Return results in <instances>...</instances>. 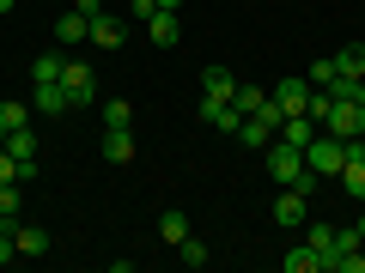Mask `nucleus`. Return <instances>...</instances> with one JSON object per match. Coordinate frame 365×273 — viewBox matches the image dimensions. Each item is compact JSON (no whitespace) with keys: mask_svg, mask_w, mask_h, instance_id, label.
I'll use <instances>...</instances> for the list:
<instances>
[{"mask_svg":"<svg viewBox=\"0 0 365 273\" xmlns=\"http://www.w3.org/2000/svg\"><path fill=\"white\" fill-rule=\"evenodd\" d=\"M37 176V164H19L13 152H0V182H31Z\"/></svg>","mask_w":365,"mask_h":273,"instance_id":"393cba45","label":"nucleus"},{"mask_svg":"<svg viewBox=\"0 0 365 273\" xmlns=\"http://www.w3.org/2000/svg\"><path fill=\"white\" fill-rule=\"evenodd\" d=\"M304 243L323 255V273H335V225L329 219H304Z\"/></svg>","mask_w":365,"mask_h":273,"instance_id":"1a4fd4ad","label":"nucleus"},{"mask_svg":"<svg viewBox=\"0 0 365 273\" xmlns=\"http://www.w3.org/2000/svg\"><path fill=\"white\" fill-rule=\"evenodd\" d=\"M280 267H287V273H323V255H317L311 243H292L287 255H280Z\"/></svg>","mask_w":365,"mask_h":273,"instance_id":"2eb2a0df","label":"nucleus"},{"mask_svg":"<svg viewBox=\"0 0 365 273\" xmlns=\"http://www.w3.org/2000/svg\"><path fill=\"white\" fill-rule=\"evenodd\" d=\"M0 13H13V0H0Z\"/></svg>","mask_w":365,"mask_h":273,"instance_id":"f704fd0d","label":"nucleus"},{"mask_svg":"<svg viewBox=\"0 0 365 273\" xmlns=\"http://www.w3.org/2000/svg\"><path fill=\"white\" fill-rule=\"evenodd\" d=\"M201 122H207V128H220V134H237V109H232V97H207V91H201Z\"/></svg>","mask_w":365,"mask_h":273,"instance_id":"0eeeda50","label":"nucleus"},{"mask_svg":"<svg viewBox=\"0 0 365 273\" xmlns=\"http://www.w3.org/2000/svg\"><path fill=\"white\" fill-rule=\"evenodd\" d=\"M335 273H365V249H353V255L335 261Z\"/></svg>","mask_w":365,"mask_h":273,"instance_id":"c85d7f7f","label":"nucleus"},{"mask_svg":"<svg viewBox=\"0 0 365 273\" xmlns=\"http://www.w3.org/2000/svg\"><path fill=\"white\" fill-rule=\"evenodd\" d=\"M262 164H268L274 188H304V195H317V182H323V176H311V170H304V152H299V146H287L280 134L262 146Z\"/></svg>","mask_w":365,"mask_h":273,"instance_id":"f257e3e1","label":"nucleus"},{"mask_svg":"<svg viewBox=\"0 0 365 273\" xmlns=\"http://www.w3.org/2000/svg\"><path fill=\"white\" fill-rule=\"evenodd\" d=\"M13 261H19V249H13V231L0 225V267H13Z\"/></svg>","mask_w":365,"mask_h":273,"instance_id":"c756f323","label":"nucleus"},{"mask_svg":"<svg viewBox=\"0 0 365 273\" xmlns=\"http://www.w3.org/2000/svg\"><path fill=\"white\" fill-rule=\"evenodd\" d=\"M37 109H43V116H67V109H73L61 79H55V85H37Z\"/></svg>","mask_w":365,"mask_h":273,"instance_id":"6ab92c4d","label":"nucleus"},{"mask_svg":"<svg viewBox=\"0 0 365 273\" xmlns=\"http://www.w3.org/2000/svg\"><path fill=\"white\" fill-rule=\"evenodd\" d=\"M146 37H153L158 49H177V43H182V18L177 13H153V18H146Z\"/></svg>","mask_w":365,"mask_h":273,"instance_id":"9d476101","label":"nucleus"},{"mask_svg":"<svg viewBox=\"0 0 365 273\" xmlns=\"http://www.w3.org/2000/svg\"><path fill=\"white\" fill-rule=\"evenodd\" d=\"M359 134H365V104H359Z\"/></svg>","mask_w":365,"mask_h":273,"instance_id":"72a5a7b5","label":"nucleus"},{"mask_svg":"<svg viewBox=\"0 0 365 273\" xmlns=\"http://www.w3.org/2000/svg\"><path fill=\"white\" fill-rule=\"evenodd\" d=\"M177 249H182V267H207V261H213V249H207V243H201V237H195V231L182 237V243H177Z\"/></svg>","mask_w":365,"mask_h":273,"instance_id":"5701e85b","label":"nucleus"},{"mask_svg":"<svg viewBox=\"0 0 365 273\" xmlns=\"http://www.w3.org/2000/svg\"><path fill=\"white\" fill-rule=\"evenodd\" d=\"M19 213H25V207H19V182H0V225L19 219Z\"/></svg>","mask_w":365,"mask_h":273,"instance_id":"bb28decb","label":"nucleus"},{"mask_svg":"<svg viewBox=\"0 0 365 273\" xmlns=\"http://www.w3.org/2000/svg\"><path fill=\"white\" fill-rule=\"evenodd\" d=\"M128 13H134V18H140V25H146V18H153V13H158V0H134Z\"/></svg>","mask_w":365,"mask_h":273,"instance_id":"7c9ffc66","label":"nucleus"},{"mask_svg":"<svg viewBox=\"0 0 365 273\" xmlns=\"http://www.w3.org/2000/svg\"><path fill=\"white\" fill-rule=\"evenodd\" d=\"M317 134H323V128H317V116H304V109H299V116H287V122H280V140H287V146H299V152H304V146L317 140Z\"/></svg>","mask_w":365,"mask_h":273,"instance_id":"9b49d317","label":"nucleus"},{"mask_svg":"<svg viewBox=\"0 0 365 273\" xmlns=\"http://www.w3.org/2000/svg\"><path fill=\"white\" fill-rule=\"evenodd\" d=\"M323 134L353 140V134H359V104H341V97H329V109H323Z\"/></svg>","mask_w":365,"mask_h":273,"instance_id":"423d86ee","label":"nucleus"},{"mask_svg":"<svg viewBox=\"0 0 365 273\" xmlns=\"http://www.w3.org/2000/svg\"><path fill=\"white\" fill-rule=\"evenodd\" d=\"M158 237H165V243H170V249H177V243H182V237H189V219H182V207H170V213H165V219H158Z\"/></svg>","mask_w":365,"mask_h":273,"instance_id":"4be33fe9","label":"nucleus"},{"mask_svg":"<svg viewBox=\"0 0 365 273\" xmlns=\"http://www.w3.org/2000/svg\"><path fill=\"white\" fill-rule=\"evenodd\" d=\"M25 122H31V109H25V104H0V128H6V134L25 128Z\"/></svg>","mask_w":365,"mask_h":273,"instance_id":"cd10ccee","label":"nucleus"},{"mask_svg":"<svg viewBox=\"0 0 365 273\" xmlns=\"http://www.w3.org/2000/svg\"><path fill=\"white\" fill-rule=\"evenodd\" d=\"M6 231H13V249H19V255H49V231H43V225L6 219Z\"/></svg>","mask_w":365,"mask_h":273,"instance_id":"6e6552de","label":"nucleus"},{"mask_svg":"<svg viewBox=\"0 0 365 273\" xmlns=\"http://www.w3.org/2000/svg\"><path fill=\"white\" fill-rule=\"evenodd\" d=\"M158 13H182V0H158Z\"/></svg>","mask_w":365,"mask_h":273,"instance_id":"473e14b6","label":"nucleus"},{"mask_svg":"<svg viewBox=\"0 0 365 273\" xmlns=\"http://www.w3.org/2000/svg\"><path fill=\"white\" fill-rule=\"evenodd\" d=\"M0 152H6V128H0Z\"/></svg>","mask_w":365,"mask_h":273,"instance_id":"c9c22d12","label":"nucleus"},{"mask_svg":"<svg viewBox=\"0 0 365 273\" xmlns=\"http://www.w3.org/2000/svg\"><path fill=\"white\" fill-rule=\"evenodd\" d=\"M73 6H79L86 18H98V13H104V0H73Z\"/></svg>","mask_w":365,"mask_h":273,"instance_id":"2f4dec72","label":"nucleus"},{"mask_svg":"<svg viewBox=\"0 0 365 273\" xmlns=\"http://www.w3.org/2000/svg\"><path fill=\"white\" fill-rule=\"evenodd\" d=\"M341 164H347V140H335V134H317L311 146H304V170L311 176H341Z\"/></svg>","mask_w":365,"mask_h":273,"instance_id":"f03ea898","label":"nucleus"},{"mask_svg":"<svg viewBox=\"0 0 365 273\" xmlns=\"http://www.w3.org/2000/svg\"><path fill=\"white\" fill-rule=\"evenodd\" d=\"M61 55H37V61H31V79H37V85H55V79H61Z\"/></svg>","mask_w":365,"mask_h":273,"instance_id":"b1692460","label":"nucleus"},{"mask_svg":"<svg viewBox=\"0 0 365 273\" xmlns=\"http://www.w3.org/2000/svg\"><path fill=\"white\" fill-rule=\"evenodd\" d=\"M61 85H67V104H73V109H91V104H98V79H91L86 61H67V67H61Z\"/></svg>","mask_w":365,"mask_h":273,"instance_id":"7ed1b4c3","label":"nucleus"},{"mask_svg":"<svg viewBox=\"0 0 365 273\" xmlns=\"http://www.w3.org/2000/svg\"><path fill=\"white\" fill-rule=\"evenodd\" d=\"M122 37H128V25H122L116 13H98V18H91V43H98V49H122Z\"/></svg>","mask_w":365,"mask_h":273,"instance_id":"f8f14e48","label":"nucleus"},{"mask_svg":"<svg viewBox=\"0 0 365 273\" xmlns=\"http://www.w3.org/2000/svg\"><path fill=\"white\" fill-rule=\"evenodd\" d=\"M237 146H250V152H262V146L274 140V122H262V116H244L237 122V134H232Z\"/></svg>","mask_w":365,"mask_h":273,"instance_id":"4468645a","label":"nucleus"},{"mask_svg":"<svg viewBox=\"0 0 365 273\" xmlns=\"http://www.w3.org/2000/svg\"><path fill=\"white\" fill-rule=\"evenodd\" d=\"M335 73H347V79H365V43H347V49L335 55Z\"/></svg>","mask_w":365,"mask_h":273,"instance_id":"412c9836","label":"nucleus"},{"mask_svg":"<svg viewBox=\"0 0 365 273\" xmlns=\"http://www.w3.org/2000/svg\"><path fill=\"white\" fill-rule=\"evenodd\" d=\"M304 219H311V195H304V188H280V195H274V225L299 231Z\"/></svg>","mask_w":365,"mask_h":273,"instance_id":"20e7f679","label":"nucleus"},{"mask_svg":"<svg viewBox=\"0 0 365 273\" xmlns=\"http://www.w3.org/2000/svg\"><path fill=\"white\" fill-rule=\"evenodd\" d=\"M201 91H207V97H232V91H237L232 67H207V73H201Z\"/></svg>","mask_w":365,"mask_h":273,"instance_id":"aec40b11","label":"nucleus"},{"mask_svg":"<svg viewBox=\"0 0 365 273\" xmlns=\"http://www.w3.org/2000/svg\"><path fill=\"white\" fill-rule=\"evenodd\" d=\"M359 237H365V213H359Z\"/></svg>","mask_w":365,"mask_h":273,"instance_id":"e433bc0d","label":"nucleus"},{"mask_svg":"<svg viewBox=\"0 0 365 273\" xmlns=\"http://www.w3.org/2000/svg\"><path fill=\"white\" fill-rule=\"evenodd\" d=\"M232 109H237V116H262V109H268V91H262V85H244V79H237Z\"/></svg>","mask_w":365,"mask_h":273,"instance_id":"f3484780","label":"nucleus"},{"mask_svg":"<svg viewBox=\"0 0 365 273\" xmlns=\"http://www.w3.org/2000/svg\"><path fill=\"white\" fill-rule=\"evenodd\" d=\"M6 152H13L19 164H37V134H31V122H25V128H13V134H6Z\"/></svg>","mask_w":365,"mask_h":273,"instance_id":"a211bd4d","label":"nucleus"},{"mask_svg":"<svg viewBox=\"0 0 365 273\" xmlns=\"http://www.w3.org/2000/svg\"><path fill=\"white\" fill-rule=\"evenodd\" d=\"M104 158L110 164H128L134 158V128H104Z\"/></svg>","mask_w":365,"mask_h":273,"instance_id":"dca6fc26","label":"nucleus"},{"mask_svg":"<svg viewBox=\"0 0 365 273\" xmlns=\"http://www.w3.org/2000/svg\"><path fill=\"white\" fill-rule=\"evenodd\" d=\"M268 104L280 109V116H299V109L311 104V79H280V85L268 91Z\"/></svg>","mask_w":365,"mask_h":273,"instance_id":"39448f33","label":"nucleus"},{"mask_svg":"<svg viewBox=\"0 0 365 273\" xmlns=\"http://www.w3.org/2000/svg\"><path fill=\"white\" fill-rule=\"evenodd\" d=\"M91 37V18L79 13V6H67L61 18H55V43H86Z\"/></svg>","mask_w":365,"mask_h":273,"instance_id":"ddd939ff","label":"nucleus"},{"mask_svg":"<svg viewBox=\"0 0 365 273\" xmlns=\"http://www.w3.org/2000/svg\"><path fill=\"white\" fill-rule=\"evenodd\" d=\"M104 128H134V104L110 97V104H104Z\"/></svg>","mask_w":365,"mask_h":273,"instance_id":"a878e982","label":"nucleus"}]
</instances>
